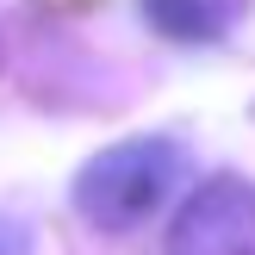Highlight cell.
<instances>
[{
    "label": "cell",
    "mask_w": 255,
    "mask_h": 255,
    "mask_svg": "<svg viewBox=\"0 0 255 255\" xmlns=\"http://www.w3.org/2000/svg\"><path fill=\"white\" fill-rule=\"evenodd\" d=\"M174 174H181V149L168 137H137V143H119V149H106V156H94L81 168L75 206L94 224H106V231H125V224H137L143 212L162 206Z\"/></svg>",
    "instance_id": "1"
},
{
    "label": "cell",
    "mask_w": 255,
    "mask_h": 255,
    "mask_svg": "<svg viewBox=\"0 0 255 255\" xmlns=\"http://www.w3.org/2000/svg\"><path fill=\"white\" fill-rule=\"evenodd\" d=\"M168 255H255V193L243 181H212L168 231Z\"/></svg>",
    "instance_id": "2"
}]
</instances>
